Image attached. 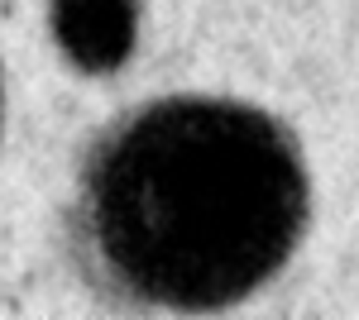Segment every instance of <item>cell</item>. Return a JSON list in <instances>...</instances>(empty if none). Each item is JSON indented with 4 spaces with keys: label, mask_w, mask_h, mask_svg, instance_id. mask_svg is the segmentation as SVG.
<instances>
[{
    "label": "cell",
    "mask_w": 359,
    "mask_h": 320,
    "mask_svg": "<svg viewBox=\"0 0 359 320\" xmlns=\"http://www.w3.org/2000/svg\"><path fill=\"white\" fill-rule=\"evenodd\" d=\"M0 110H5V96H0Z\"/></svg>",
    "instance_id": "3957f363"
},
{
    "label": "cell",
    "mask_w": 359,
    "mask_h": 320,
    "mask_svg": "<svg viewBox=\"0 0 359 320\" xmlns=\"http://www.w3.org/2000/svg\"><path fill=\"white\" fill-rule=\"evenodd\" d=\"M62 48L86 67H111L135 43V0H57Z\"/></svg>",
    "instance_id": "7a4b0ae2"
},
{
    "label": "cell",
    "mask_w": 359,
    "mask_h": 320,
    "mask_svg": "<svg viewBox=\"0 0 359 320\" xmlns=\"http://www.w3.org/2000/svg\"><path fill=\"white\" fill-rule=\"evenodd\" d=\"M311 215L297 134L225 96L135 106L82 158L72 263L130 311H230L292 263Z\"/></svg>",
    "instance_id": "6da1fadb"
}]
</instances>
